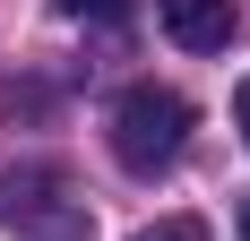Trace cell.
<instances>
[{
    "label": "cell",
    "mask_w": 250,
    "mask_h": 241,
    "mask_svg": "<svg viewBox=\"0 0 250 241\" xmlns=\"http://www.w3.org/2000/svg\"><path fill=\"white\" fill-rule=\"evenodd\" d=\"M61 18H95V26H112V18H129V0H52Z\"/></svg>",
    "instance_id": "cell-4"
},
{
    "label": "cell",
    "mask_w": 250,
    "mask_h": 241,
    "mask_svg": "<svg viewBox=\"0 0 250 241\" xmlns=\"http://www.w3.org/2000/svg\"><path fill=\"white\" fill-rule=\"evenodd\" d=\"M0 224L18 241H95V216L78 181L52 155H26V164H0Z\"/></svg>",
    "instance_id": "cell-1"
},
{
    "label": "cell",
    "mask_w": 250,
    "mask_h": 241,
    "mask_svg": "<svg viewBox=\"0 0 250 241\" xmlns=\"http://www.w3.org/2000/svg\"><path fill=\"white\" fill-rule=\"evenodd\" d=\"M138 241H207V224L199 216H164V224H147Z\"/></svg>",
    "instance_id": "cell-5"
},
{
    "label": "cell",
    "mask_w": 250,
    "mask_h": 241,
    "mask_svg": "<svg viewBox=\"0 0 250 241\" xmlns=\"http://www.w3.org/2000/svg\"><path fill=\"white\" fill-rule=\"evenodd\" d=\"M164 35L181 52H225L242 35V9L233 0H164Z\"/></svg>",
    "instance_id": "cell-3"
},
{
    "label": "cell",
    "mask_w": 250,
    "mask_h": 241,
    "mask_svg": "<svg viewBox=\"0 0 250 241\" xmlns=\"http://www.w3.org/2000/svg\"><path fill=\"white\" fill-rule=\"evenodd\" d=\"M242 241H250V198H242Z\"/></svg>",
    "instance_id": "cell-7"
},
{
    "label": "cell",
    "mask_w": 250,
    "mask_h": 241,
    "mask_svg": "<svg viewBox=\"0 0 250 241\" xmlns=\"http://www.w3.org/2000/svg\"><path fill=\"white\" fill-rule=\"evenodd\" d=\"M190 129H199L190 95H181V86H155V78L112 103V155H121V172H138V181L173 164L181 146H190Z\"/></svg>",
    "instance_id": "cell-2"
},
{
    "label": "cell",
    "mask_w": 250,
    "mask_h": 241,
    "mask_svg": "<svg viewBox=\"0 0 250 241\" xmlns=\"http://www.w3.org/2000/svg\"><path fill=\"white\" fill-rule=\"evenodd\" d=\"M233 120H242V138H250V78L233 86Z\"/></svg>",
    "instance_id": "cell-6"
}]
</instances>
